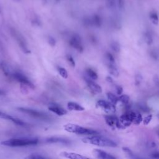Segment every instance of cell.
<instances>
[{
    "label": "cell",
    "mask_w": 159,
    "mask_h": 159,
    "mask_svg": "<svg viewBox=\"0 0 159 159\" xmlns=\"http://www.w3.org/2000/svg\"><path fill=\"white\" fill-rule=\"evenodd\" d=\"M39 143V139L37 138L32 137H23V138H12L8 140L2 141L1 144L4 146L10 147H26L36 145Z\"/></svg>",
    "instance_id": "obj_1"
},
{
    "label": "cell",
    "mask_w": 159,
    "mask_h": 159,
    "mask_svg": "<svg viewBox=\"0 0 159 159\" xmlns=\"http://www.w3.org/2000/svg\"><path fill=\"white\" fill-rule=\"evenodd\" d=\"M82 142L85 143L91 144L99 147H116L117 144L110 139L106 138L103 136L94 135L82 139Z\"/></svg>",
    "instance_id": "obj_2"
},
{
    "label": "cell",
    "mask_w": 159,
    "mask_h": 159,
    "mask_svg": "<svg viewBox=\"0 0 159 159\" xmlns=\"http://www.w3.org/2000/svg\"><path fill=\"white\" fill-rule=\"evenodd\" d=\"M63 129L65 130L70 133H73L78 135H94L99 134V132L94 129L86 128L79 125L71 123H68L63 125Z\"/></svg>",
    "instance_id": "obj_3"
},
{
    "label": "cell",
    "mask_w": 159,
    "mask_h": 159,
    "mask_svg": "<svg viewBox=\"0 0 159 159\" xmlns=\"http://www.w3.org/2000/svg\"><path fill=\"white\" fill-rule=\"evenodd\" d=\"M17 110L30 116L33 118H35L40 120L47 121V122L51 120L50 117L44 112L39 111L33 109H30V108H25V107H18Z\"/></svg>",
    "instance_id": "obj_4"
},
{
    "label": "cell",
    "mask_w": 159,
    "mask_h": 159,
    "mask_svg": "<svg viewBox=\"0 0 159 159\" xmlns=\"http://www.w3.org/2000/svg\"><path fill=\"white\" fill-rule=\"evenodd\" d=\"M11 33L19 44L20 48L22 50V51L26 53H30V50H29L26 40H25L24 37L14 29H11Z\"/></svg>",
    "instance_id": "obj_5"
},
{
    "label": "cell",
    "mask_w": 159,
    "mask_h": 159,
    "mask_svg": "<svg viewBox=\"0 0 159 159\" xmlns=\"http://www.w3.org/2000/svg\"><path fill=\"white\" fill-rule=\"evenodd\" d=\"M11 77L23 85L27 86L30 88H34V85L32 82H31L30 80L26 76L19 71L13 72Z\"/></svg>",
    "instance_id": "obj_6"
},
{
    "label": "cell",
    "mask_w": 159,
    "mask_h": 159,
    "mask_svg": "<svg viewBox=\"0 0 159 159\" xmlns=\"http://www.w3.org/2000/svg\"><path fill=\"white\" fill-rule=\"evenodd\" d=\"M104 119L106 124L113 128H118V129H123L125 127L121 124L119 119L117 118L116 116L112 115H106L104 116Z\"/></svg>",
    "instance_id": "obj_7"
},
{
    "label": "cell",
    "mask_w": 159,
    "mask_h": 159,
    "mask_svg": "<svg viewBox=\"0 0 159 159\" xmlns=\"http://www.w3.org/2000/svg\"><path fill=\"white\" fill-rule=\"evenodd\" d=\"M135 114L136 112L133 111L127 112L120 116L119 120L125 127L129 126L131 124V123H133L134 117L135 116Z\"/></svg>",
    "instance_id": "obj_8"
},
{
    "label": "cell",
    "mask_w": 159,
    "mask_h": 159,
    "mask_svg": "<svg viewBox=\"0 0 159 159\" xmlns=\"http://www.w3.org/2000/svg\"><path fill=\"white\" fill-rule=\"evenodd\" d=\"M70 45L76 49L79 52H82L83 51V47L81 43V40L80 37L77 34H74L70 38L69 40Z\"/></svg>",
    "instance_id": "obj_9"
},
{
    "label": "cell",
    "mask_w": 159,
    "mask_h": 159,
    "mask_svg": "<svg viewBox=\"0 0 159 159\" xmlns=\"http://www.w3.org/2000/svg\"><path fill=\"white\" fill-rule=\"evenodd\" d=\"M96 104L98 107H100L107 113L114 112L116 111L115 105L104 100H99Z\"/></svg>",
    "instance_id": "obj_10"
},
{
    "label": "cell",
    "mask_w": 159,
    "mask_h": 159,
    "mask_svg": "<svg viewBox=\"0 0 159 159\" xmlns=\"http://www.w3.org/2000/svg\"><path fill=\"white\" fill-rule=\"evenodd\" d=\"M0 117L2 118V119H4L6 120H9V121L14 123L15 124L20 125V126L27 127V126L29 125L27 123H25V122L21 120L20 119H19L18 118H16V117H14L9 115L8 114H6V113L1 112V111H0Z\"/></svg>",
    "instance_id": "obj_11"
},
{
    "label": "cell",
    "mask_w": 159,
    "mask_h": 159,
    "mask_svg": "<svg viewBox=\"0 0 159 159\" xmlns=\"http://www.w3.org/2000/svg\"><path fill=\"white\" fill-rule=\"evenodd\" d=\"M48 109L50 111L52 112L53 113L59 116H62L67 114V111L57 104H54V103L50 104L48 106Z\"/></svg>",
    "instance_id": "obj_12"
},
{
    "label": "cell",
    "mask_w": 159,
    "mask_h": 159,
    "mask_svg": "<svg viewBox=\"0 0 159 159\" xmlns=\"http://www.w3.org/2000/svg\"><path fill=\"white\" fill-rule=\"evenodd\" d=\"M93 153L98 159H117L112 155L100 149H94L93 151Z\"/></svg>",
    "instance_id": "obj_13"
},
{
    "label": "cell",
    "mask_w": 159,
    "mask_h": 159,
    "mask_svg": "<svg viewBox=\"0 0 159 159\" xmlns=\"http://www.w3.org/2000/svg\"><path fill=\"white\" fill-rule=\"evenodd\" d=\"M60 155L63 157H65L66 158L68 159H91L88 157H86L85 156H83L81 154L79 153H76L75 152H66V151H63L61 152Z\"/></svg>",
    "instance_id": "obj_14"
},
{
    "label": "cell",
    "mask_w": 159,
    "mask_h": 159,
    "mask_svg": "<svg viewBox=\"0 0 159 159\" xmlns=\"http://www.w3.org/2000/svg\"><path fill=\"white\" fill-rule=\"evenodd\" d=\"M86 84L89 89L94 93H101L102 92V88L100 85L93 81L91 79H86Z\"/></svg>",
    "instance_id": "obj_15"
},
{
    "label": "cell",
    "mask_w": 159,
    "mask_h": 159,
    "mask_svg": "<svg viewBox=\"0 0 159 159\" xmlns=\"http://www.w3.org/2000/svg\"><path fill=\"white\" fill-rule=\"evenodd\" d=\"M45 142L48 143H63V144H68L70 143V141L68 139H63L61 137H52L47 138L45 140Z\"/></svg>",
    "instance_id": "obj_16"
},
{
    "label": "cell",
    "mask_w": 159,
    "mask_h": 159,
    "mask_svg": "<svg viewBox=\"0 0 159 159\" xmlns=\"http://www.w3.org/2000/svg\"><path fill=\"white\" fill-rule=\"evenodd\" d=\"M67 108L70 111H83L84 110V108L80 104L75 102L70 101L67 103Z\"/></svg>",
    "instance_id": "obj_17"
},
{
    "label": "cell",
    "mask_w": 159,
    "mask_h": 159,
    "mask_svg": "<svg viewBox=\"0 0 159 159\" xmlns=\"http://www.w3.org/2000/svg\"><path fill=\"white\" fill-rule=\"evenodd\" d=\"M1 68L4 74L6 76H12L13 72L11 71V69L7 63H5L4 61H2L1 63Z\"/></svg>",
    "instance_id": "obj_18"
},
{
    "label": "cell",
    "mask_w": 159,
    "mask_h": 159,
    "mask_svg": "<svg viewBox=\"0 0 159 159\" xmlns=\"http://www.w3.org/2000/svg\"><path fill=\"white\" fill-rule=\"evenodd\" d=\"M108 70H109V73L114 76L117 77L119 76V72L117 67L116 66L115 64H109L108 65Z\"/></svg>",
    "instance_id": "obj_19"
},
{
    "label": "cell",
    "mask_w": 159,
    "mask_h": 159,
    "mask_svg": "<svg viewBox=\"0 0 159 159\" xmlns=\"http://www.w3.org/2000/svg\"><path fill=\"white\" fill-rule=\"evenodd\" d=\"M150 19L152 21V22L155 25H158L159 23V17L157 12L153 11L150 13L149 15Z\"/></svg>",
    "instance_id": "obj_20"
},
{
    "label": "cell",
    "mask_w": 159,
    "mask_h": 159,
    "mask_svg": "<svg viewBox=\"0 0 159 159\" xmlns=\"http://www.w3.org/2000/svg\"><path fill=\"white\" fill-rule=\"evenodd\" d=\"M86 73H87L88 77L92 80H96L98 78V75L96 73V72L91 68H88L86 70Z\"/></svg>",
    "instance_id": "obj_21"
},
{
    "label": "cell",
    "mask_w": 159,
    "mask_h": 159,
    "mask_svg": "<svg viewBox=\"0 0 159 159\" xmlns=\"http://www.w3.org/2000/svg\"><path fill=\"white\" fill-rule=\"evenodd\" d=\"M107 97L109 101H110V102L113 104L114 105H116L117 103V102L119 101V98H117L116 95H114L112 93H109V92L107 93Z\"/></svg>",
    "instance_id": "obj_22"
},
{
    "label": "cell",
    "mask_w": 159,
    "mask_h": 159,
    "mask_svg": "<svg viewBox=\"0 0 159 159\" xmlns=\"http://www.w3.org/2000/svg\"><path fill=\"white\" fill-rule=\"evenodd\" d=\"M24 159H50L49 158L45 157L44 156H42L39 154L37 153H32L27 156H26Z\"/></svg>",
    "instance_id": "obj_23"
},
{
    "label": "cell",
    "mask_w": 159,
    "mask_h": 159,
    "mask_svg": "<svg viewBox=\"0 0 159 159\" xmlns=\"http://www.w3.org/2000/svg\"><path fill=\"white\" fill-rule=\"evenodd\" d=\"M58 73L59 75L63 78L65 79H66L68 76V72L66 70L65 68H63V67H58Z\"/></svg>",
    "instance_id": "obj_24"
},
{
    "label": "cell",
    "mask_w": 159,
    "mask_h": 159,
    "mask_svg": "<svg viewBox=\"0 0 159 159\" xmlns=\"http://www.w3.org/2000/svg\"><path fill=\"white\" fill-rule=\"evenodd\" d=\"M144 38H145V40L146 42V43L148 44V45H151L152 43H153V38H152V35L150 34V32H147L145 33V35H144Z\"/></svg>",
    "instance_id": "obj_25"
},
{
    "label": "cell",
    "mask_w": 159,
    "mask_h": 159,
    "mask_svg": "<svg viewBox=\"0 0 159 159\" xmlns=\"http://www.w3.org/2000/svg\"><path fill=\"white\" fill-rule=\"evenodd\" d=\"M92 23L96 26H100L101 24V20L100 17H99L98 15H94L92 17Z\"/></svg>",
    "instance_id": "obj_26"
},
{
    "label": "cell",
    "mask_w": 159,
    "mask_h": 159,
    "mask_svg": "<svg viewBox=\"0 0 159 159\" xmlns=\"http://www.w3.org/2000/svg\"><path fill=\"white\" fill-rule=\"evenodd\" d=\"M143 120V118L142 117V115L140 114V113H137L136 112L135 114V116L134 117V121H133V123L135 124H139Z\"/></svg>",
    "instance_id": "obj_27"
},
{
    "label": "cell",
    "mask_w": 159,
    "mask_h": 159,
    "mask_svg": "<svg viewBox=\"0 0 159 159\" xmlns=\"http://www.w3.org/2000/svg\"><path fill=\"white\" fill-rule=\"evenodd\" d=\"M119 101H120L122 103L126 104H128L129 101V96L127 94H123L119 97Z\"/></svg>",
    "instance_id": "obj_28"
},
{
    "label": "cell",
    "mask_w": 159,
    "mask_h": 159,
    "mask_svg": "<svg viewBox=\"0 0 159 159\" xmlns=\"http://www.w3.org/2000/svg\"><path fill=\"white\" fill-rule=\"evenodd\" d=\"M106 58L107 60L108 65L109 64H115V59L113 55L110 53H106Z\"/></svg>",
    "instance_id": "obj_29"
},
{
    "label": "cell",
    "mask_w": 159,
    "mask_h": 159,
    "mask_svg": "<svg viewBox=\"0 0 159 159\" xmlns=\"http://www.w3.org/2000/svg\"><path fill=\"white\" fill-rule=\"evenodd\" d=\"M111 48L116 52H119L120 51V45L119 44V43L116 42H114L112 43L111 44Z\"/></svg>",
    "instance_id": "obj_30"
},
{
    "label": "cell",
    "mask_w": 159,
    "mask_h": 159,
    "mask_svg": "<svg viewBox=\"0 0 159 159\" xmlns=\"http://www.w3.org/2000/svg\"><path fill=\"white\" fill-rule=\"evenodd\" d=\"M66 59H67V61L68 62V63L70 64V65L72 67H74L75 66V61L73 58V57L70 55H67L66 57Z\"/></svg>",
    "instance_id": "obj_31"
},
{
    "label": "cell",
    "mask_w": 159,
    "mask_h": 159,
    "mask_svg": "<svg viewBox=\"0 0 159 159\" xmlns=\"http://www.w3.org/2000/svg\"><path fill=\"white\" fill-rule=\"evenodd\" d=\"M152 119V116L151 114H149L148 116H147L146 117H144V119H143V122L145 125H147L148 124H149V122L151 121Z\"/></svg>",
    "instance_id": "obj_32"
},
{
    "label": "cell",
    "mask_w": 159,
    "mask_h": 159,
    "mask_svg": "<svg viewBox=\"0 0 159 159\" xmlns=\"http://www.w3.org/2000/svg\"><path fill=\"white\" fill-rule=\"evenodd\" d=\"M48 42L51 47H54L56 44V40L52 37H49L48 39Z\"/></svg>",
    "instance_id": "obj_33"
},
{
    "label": "cell",
    "mask_w": 159,
    "mask_h": 159,
    "mask_svg": "<svg viewBox=\"0 0 159 159\" xmlns=\"http://www.w3.org/2000/svg\"><path fill=\"white\" fill-rule=\"evenodd\" d=\"M142 80V77L140 74H137L135 77V83L137 84H139L141 82Z\"/></svg>",
    "instance_id": "obj_34"
},
{
    "label": "cell",
    "mask_w": 159,
    "mask_h": 159,
    "mask_svg": "<svg viewBox=\"0 0 159 159\" xmlns=\"http://www.w3.org/2000/svg\"><path fill=\"white\" fill-rule=\"evenodd\" d=\"M117 4L119 8L122 9L124 7V0H117Z\"/></svg>",
    "instance_id": "obj_35"
},
{
    "label": "cell",
    "mask_w": 159,
    "mask_h": 159,
    "mask_svg": "<svg viewBox=\"0 0 159 159\" xmlns=\"http://www.w3.org/2000/svg\"><path fill=\"white\" fill-rule=\"evenodd\" d=\"M116 91H117V94L120 95V94H122V93L123 91V89H122V88L121 86H117V87H116Z\"/></svg>",
    "instance_id": "obj_36"
},
{
    "label": "cell",
    "mask_w": 159,
    "mask_h": 159,
    "mask_svg": "<svg viewBox=\"0 0 159 159\" xmlns=\"http://www.w3.org/2000/svg\"><path fill=\"white\" fill-rule=\"evenodd\" d=\"M152 158H156V159H159V152H155V153H153L152 154Z\"/></svg>",
    "instance_id": "obj_37"
},
{
    "label": "cell",
    "mask_w": 159,
    "mask_h": 159,
    "mask_svg": "<svg viewBox=\"0 0 159 159\" xmlns=\"http://www.w3.org/2000/svg\"><path fill=\"white\" fill-rule=\"evenodd\" d=\"M154 81H155V83H156V84H159V78L158 77V76H155V77H154Z\"/></svg>",
    "instance_id": "obj_38"
},
{
    "label": "cell",
    "mask_w": 159,
    "mask_h": 159,
    "mask_svg": "<svg viewBox=\"0 0 159 159\" xmlns=\"http://www.w3.org/2000/svg\"><path fill=\"white\" fill-rule=\"evenodd\" d=\"M106 80L109 82V83H112L113 82V80L110 77V76H107L106 78Z\"/></svg>",
    "instance_id": "obj_39"
},
{
    "label": "cell",
    "mask_w": 159,
    "mask_h": 159,
    "mask_svg": "<svg viewBox=\"0 0 159 159\" xmlns=\"http://www.w3.org/2000/svg\"><path fill=\"white\" fill-rule=\"evenodd\" d=\"M5 94H6V93H5V92H4V91L0 89V95H4Z\"/></svg>",
    "instance_id": "obj_40"
},
{
    "label": "cell",
    "mask_w": 159,
    "mask_h": 159,
    "mask_svg": "<svg viewBox=\"0 0 159 159\" xmlns=\"http://www.w3.org/2000/svg\"><path fill=\"white\" fill-rule=\"evenodd\" d=\"M132 159H141V158H135V157H134V158H132Z\"/></svg>",
    "instance_id": "obj_41"
}]
</instances>
